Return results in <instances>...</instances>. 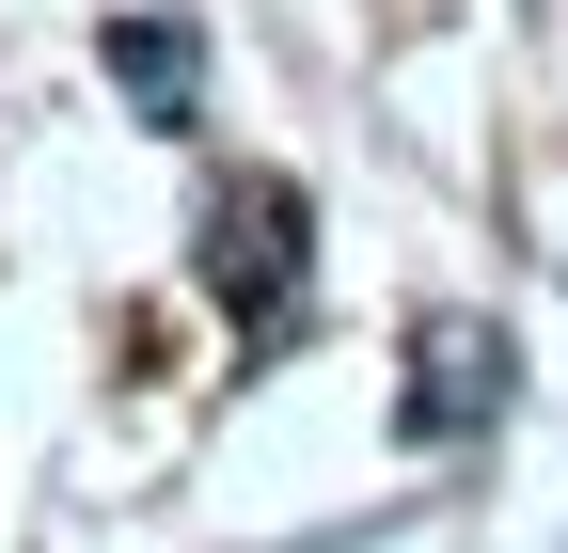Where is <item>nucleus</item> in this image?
I'll return each instance as SVG.
<instances>
[{
	"mask_svg": "<svg viewBox=\"0 0 568 553\" xmlns=\"http://www.w3.org/2000/svg\"><path fill=\"white\" fill-rule=\"evenodd\" d=\"M268 285H284V190H237L222 205V301L268 316Z\"/></svg>",
	"mask_w": 568,
	"mask_h": 553,
	"instance_id": "nucleus-1",
	"label": "nucleus"
}]
</instances>
